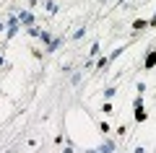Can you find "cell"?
Wrapping results in <instances>:
<instances>
[{"instance_id": "obj_1", "label": "cell", "mask_w": 156, "mask_h": 153, "mask_svg": "<svg viewBox=\"0 0 156 153\" xmlns=\"http://www.w3.org/2000/svg\"><path fill=\"white\" fill-rule=\"evenodd\" d=\"M13 13L18 16V21H21L23 29L37 26V16H34V11H29V8H13Z\"/></svg>"}, {"instance_id": "obj_2", "label": "cell", "mask_w": 156, "mask_h": 153, "mask_svg": "<svg viewBox=\"0 0 156 153\" xmlns=\"http://www.w3.org/2000/svg\"><path fill=\"white\" fill-rule=\"evenodd\" d=\"M18 31H21V21H18V16L13 13V16L5 18V42H11Z\"/></svg>"}, {"instance_id": "obj_3", "label": "cell", "mask_w": 156, "mask_h": 153, "mask_svg": "<svg viewBox=\"0 0 156 153\" xmlns=\"http://www.w3.org/2000/svg\"><path fill=\"white\" fill-rule=\"evenodd\" d=\"M156 68V44L146 52V57H143V70H154Z\"/></svg>"}, {"instance_id": "obj_4", "label": "cell", "mask_w": 156, "mask_h": 153, "mask_svg": "<svg viewBox=\"0 0 156 153\" xmlns=\"http://www.w3.org/2000/svg\"><path fill=\"white\" fill-rule=\"evenodd\" d=\"M133 120L138 122V125H143V122L148 120V114H146V104H140V106H133Z\"/></svg>"}, {"instance_id": "obj_5", "label": "cell", "mask_w": 156, "mask_h": 153, "mask_svg": "<svg viewBox=\"0 0 156 153\" xmlns=\"http://www.w3.org/2000/svg\"><path fill=\"white\" fill-rule=\"evenodd\" d=\"M62 42H65L62 37H52V42H50V44H44V52H47V55H52V52H57V49L62 47Z\"/></svg>"}, {"instance_id": "obj_6", "label": "cell", "mask_w": 156, "mask_h": 153, "mask_svg": "<svg viewBox=\"0 0 156 153\" xmlns=\"http://www.w3.org/2000/svg\"><path fill=\"white\" fill-rule=\"evenodd\" d=\"M99 151H101V153H115V151H117V143L112 140V137H104L101 145H99Z\"/></svg>"}, {"instance_id": "obj_7", "label": "cell", "mask_w": 156, "mask_h": 153, "mask_svg": "<svg viewBox=\"0 0 156 153\" xmlns=\"http://www.w3.org/2000/svg\"><path fill=\"white\" fill-rule=\"evenodd\" d=\"M44 8H47V13H50V16H55V13L60 11V5H57V0H44Z\"/></svg>"}, {"instance_id": "obj_8", "label": "cell", "mask_w": 156, "mask_h": 153, "mask_svg": "<svg viewBox=\"0 0 156 153\" xmlns=\"http://www.w3.org/2000/svg\"><path fill=\"white\" fill-rule=\"evenodd\" d=\"M83 37H86V26H78L76 31H73V42H81Z\"/></svg>"}, {"instance_id": "obj_9", "label": "cell", "mask_w": 156, "mask_h": 153, "mask_svg": "<svg viewBox=\"0 0 156 153\" xmlns=\"http://www.w3.org/2000/svg\"><path fill=\"white\" fill-rule=\"evenodd\" d=\"M146 26H148V21H146V18H138V21H133V31H143Z\"/></svg>"}, {"instance_id": "obj_10", "label": "cell", "mask_w": 156, "mask_h": 153, "mask_svg": "<svg viewBox=\"0 0 156 153\" xmlns=\"http://www.w3.org/2000/svg\"><path fill=\"white\" fill-rule=\"evenodd\" d=\"M39 42H42V44H50V42H52V34L42 29V34H39Z\"/></svg>"}, {"instance_id": "obj_11", "label": "cell", "mask_w": 156, "mask_h": 153, "mask_svg": "<svg viewBox=\"0 0 156 153\" xmlns=\"http://www.w3.org/2000/svg\"><path fill=\"white\" fill-rule=\"evenodd\" d=\"M96 65V70H107V68H109V60H107V57H99V62H94Z\"/></svg>"}, {"instance_id": "obj_12", "label": "cell", "mask_w": 156, "mask_h": 153, "mask_svg": "<svg viewBox=\"0 0 156 153\" xmlns=\"http://www.w3.org/2000/svg\"><path fill=\"white\" fill-rule=\"evenodd\" d=\"M99 49H101V42H94L91 49H89V57H96V55H99Z\"/></svg>"}, {"instance_id": "obj_13", "label": "cell", "mask_w": 156, "mask_h": 153, "mask_svg": "<svg viewBox=\"0 0 156 153\" xmlns=\"http://www.w3.org/2000/svg\"><path fill=\"white\" fill-rule=\"evenodd\" d=\"M26 34H29V37H34V39H39L42 29H39V26H29V29H26Z\"/></svg>"}, {"instance_id": "obj_14", "label": "cell", "mask_w": 156, "mask_h": 153, "mask_svg": "<svg viewBox=\"0 0 156 153\" xmlns=\"http://www.w3.org/2000/svg\"><path fill=\"white\" fill-rule=\"evenodd\" d=\"M115 93H117V86H109V88H104V99H107V101H109V99L115 96Z\"/></svg>"}, {"instance_id": "obj_15", "label": "cell", "mask_w": 156, "mask_h": 153, "mask_svg": "<svg viewBox=\"0 0 156 153\" xmlns=\"http://www.w3.org/2000/svg\"><path fill=\"white\" fill-rule=\"evenodd\" d=\"M62 153H76V145H73V140H65V145H62Z\"/></svg>"}, {"instance_id": "obj_16", "label": "cell", "mask_w": 156, "mask_h": 153, "mask_svg": "<svg viewBox=\"0 0 156 153\" xmlns=\"http://www.w3.org/2000/svg\"><path fill=\"white\" fill-rule=\"evenodd\" d=\"M99 130L104 132V135H109V130H112V127H109V122H99Z\"/></svg>"}, {"instance_id": "obj_17", "label": "cell", "mask_w": 156, "mask_h": 153, "mask_svg": "<svg viewBox=\"0 0 156 153\" xmlns=\"http://www.w3.org/2000/svg\"><path fill=\"white\" fill-rule=\"evenodd\" d=\"M55 145L62 148V145H65V137H62V135H55Z\"/></svg>"}, {"instance_id": "obj_18", "label": "cell", "mask_w": 156, "mask_h": 153, "mask_svg": "<svg viewBox=\"0 0 156 153\" xmlns=\"http://www.w3.org/2000/svg\"><path fill=\"white\" fill-rule=\"evenodd\" d=\"M101 109H104V112H107V114H109V112H112V109H115V106H112V101H104V104H101Z\"/></svg>"}, {"instance_id": "obj_19", "label": "cell", "mask_w": 156, "mask_h": 153, "mask_svg": "<svg viewBox=\"0 0 156 153\" xmlns=\"http://www.w3.org/2000/svg\"><path fill=\"white\" fill-rule=\"evenodd\" d=\"M70 83H73V86H78V83H81V70H76V75H73Z\"/></svg>"}, {"instance_id": "obj_20", "label": "cell", "mask_w": 156, "mask_h": 153, "mask_svg": "<svg viewBox=\"0 0 156 153\" xmlns=\"http://www.w3.org/2000/svg\"><path fill=\"white\" fill-rule=\"evenodd\" d=\"M31 55H34V57H37V60H42V57H44V52H39V49H37V47H34V49H31Z\"/></svg>"}, {"instance_id": "obj_21", "label": "cell", "mask_w": 156, "mask_h": 153, "mask_svg": "<svg viewBox=\"0 0 156 153\" xmlns=\"http://www.w3.org/2000/svg\"><path fill=\"white\" fill-rule=\"evenodd\" d=\"M125 132H128V127H122V125H120V127H117V132H115V135H117V137H122Z\"/></svg>"}, {"instance_id": "obj_22", "label": "cell", "mask_w": 156, "mask_h": 153, "mask_svg": "<svg viewBox=\"0 0 156 153\" xmlns=\"http://www.w3.org/2000/svg\"><path fill=\"white\" fill-rule=\"evenodd\" d=\"M135 91H138V93H146V83H135Z\"/></svg>"}, {"instance_id": "obj_23", "label": "cell", "mask_w": 156, "mask_h": 153, "mask_svg": "<svg viewBox=\"0 0 156 153\" xmlns=\"http://www.w3.org/2000/svg\"><path fill=\"white\" fill-rule=\"evenodd\" d=\"M37 5H39V0H29V11H34Z\"/></svg>"}, {"instance_id": "obj_24", "label": "cell", "mask_w": 156, "mask_h": 153, "mask_svg": "<svg viewBox=\"0 0 156 153\" xmlns=\"http://www.w3.org/2000/svg\"><path fill=\"white\" fill-rule=\"evenodd\" d=\"M148 26H154V29H156V13H154V18H148Z\"/></svg>"}, {"instance_id": "obj_25", "label": "cell", "mask_w": 156, "mask_h": 153, "mask_svg": "<svg viewBox=\"0 0 156 153\" xmlns=\"http://www.w3.org/2000/svg\"><path fill=\"white\" fill-rule=\"evenodd\" d=\"M133 153H146V148H143V145H138V148H135Z\"/></svg>"}, {"instance_id": "obj_26", "label": "cell", "mask_w": 156, "mask_h": 153, "mask_svg": "<svg viewBox=\"0 0 156 153\" xmlns=\"http://www.w3.org/2000/svg\"><path fill=\"white\" fill-rule=\"evenodd\" d=\"M83 153H101L99 148H89V151H83Z\"/></svg>"}, {"instance_id": "obj_27", "label": "cell", "mask_w": 156, "mask_h": 153, "mask_svg": "<svg viewBox=\"0 0 156 153\" xmlns=\"http://www.w3.org/2000/svg\"><path fill=\"white\" fill-rule=\"evenodd\" d=\"M3 65H5V57H3V55H0V68H3Z\"/></svg>"}, {"instance_id": "obj_28", "label": "cell", "mask_w": 156, "mask_h": 153, "mask_svg": "<svg viewBox=\"0 0 156 153\" xmlns=\"http://www.w3.org/2000/svg\"><path fill=\"white\" fill-rule=\"evenodd\" d=\"M3 29H5V21H0V31H3Z\"/></svg>"}, {"instance_id": "obj_29", "label": "cell", "mask_w": 156, "mask_h": 153, "mask_svg": "<svg viewBox=\"0 0 156 153\" xmlns=\"http://www.w3.org/2000/svg\"><path fill=\"white\" fill-rule=\"evenodd\" d=\"M99 3H101V5H107V3H109V0H99Z\"/></svg>"}]
</instances>
